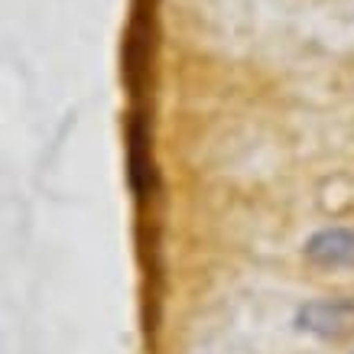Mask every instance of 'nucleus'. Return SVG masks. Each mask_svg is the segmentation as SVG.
I'll list each match as a JSON object with an SVG mask.
<instances>
[{"mask_svg": "<svg viewBox=\"0 0 354 354\" xmlns=\"http://www.w3.org/2000/svg\"><path fill=\"white\" fill-rule=\"evenodd\" d=\"M296 328L322 342H342L354 335V296H322L296 309Z\"/></svg>", "mask_w": 354, "mask_h": 354, "instance_id": "f257e3e1", "label": "nucleus"}, {"mask_svg": "<svg viewBox=\"0 0 354 354\" xmlns=\"http://www.w3.org/2000/svg\"><path fill=\"white\" fill-rule=\"evenodd\" d=\"M302 254L315 267H332V270H354V227L335 225L322 227L306 241Z\"/></svg>", "mask_w": 354, "mask_h": 354, "instance_id": "f03ea898", "label": "nucleus"}, {"mask_svg": "<svg viewBox=\"0 0 354 354\" xmlns=\"http://www.w3.org/2000/svg\"><path fill=\"white\" fill-rule=\"evenodd\" d=\"M127 183L130 192L137 195L140 202L156 189V169H153L150 160V133L140 120H133L127 130Z\"/></svg>", "mask_w": 354, "mask_h": 354, "instance_id": "7ed1b4c3", "label": "nucleus"}, {"mask_svg": "<svg viewBox=\"0 0 354 354\" xmlns=\"http://www.w3.org/2000/svg\"><path fill=\"white\" fill-rule=\"evenodd\" d=\"M351 354H354V351H351Z\"/></svg>", "mask_w": 354, "mask_h": 354, "instance_id": "20e7f679", "label": "nucleus"}]
</instances>
